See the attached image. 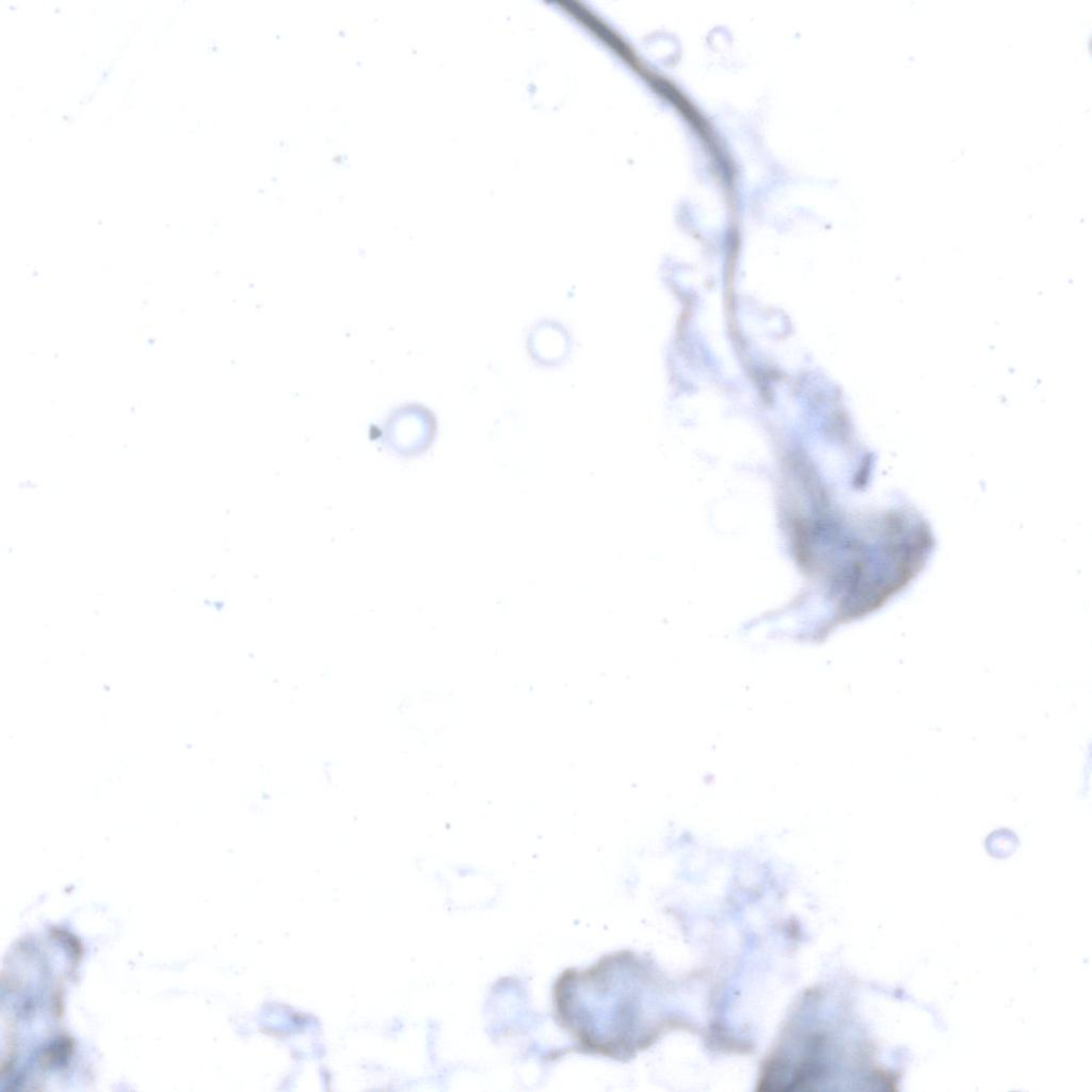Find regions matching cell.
I'll return each instance as SVG.
<instances>
[{
	"mask_svg": "<svg viewBox=\"0 0 1092 1092\" xmlns=\"http://www.w3.org/2000/svg\"><path fill=\"white\" fill-rule=\"evenodd\" d=\"M657 981L629 951L604 957L583 970L566 969L553 987L556 1019L582 1050L630 1058L672 1025L655 1011Z\"/></svg>",
	"mask_w": 1092,
	"mask_h": 1092,
	"instance_id": "1",
	"label": "cell"
},
{
	"mask_svg": "<svg viewBox=\"0 0 1092 1092\" xmlns=\"http://www.w3.org/2000/svg\"><path fill=\"white\" fill-rule=\"evenodd\" d=\"M423 413L406 404L396 408L381 431V441L391 453L410 459L423 452L429 441V429Z\"/></svg>",
	"mask_w": 1092,
	"mask_h": 1092,
	"instance_id": "2",
	"label": "cell"
}]
</instances>
